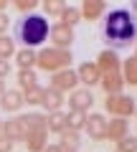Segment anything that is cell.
Wrapping results in <instances>:
<instances>
[{"instance_id": "21", "label": "cell", "mask_w": 137, "mask_h": 152, "mask_svg": "<svg viewBox=\"0 0 137 152\" xmlns=\"http://www.w3.org/2000/svg\"><path fill=\"white\" fill-rule=\"evenodd\" d=\"M33 86H38V74L33 69H18V89L21 91H28Z\"/></svg>"}, {"instance_id": "13", "label": "cell", "mask_w": 137, "mask_h": 152, "mask_svg": "<svg viewBox=\"0 0 137 152\" xmlns=\"http://www.w3.org/2000/svg\"><path fill=\"white\" fill-rule=\"evenodd\" d=\"M61 140L56 142L59 145V152H79V147H81V134L79 132H71V129H66L61 132Z\"/></svg>"}, {"instance_id": "20", "label": "cell", "mask_w": 137, "mask_h": 152, "mask_svg": "<svg viewBox=\"0 0 137 152\" xmlns=\"http://www.w3.org/2000/svg\"><path fill=\"white\" fill-rule=\"evenodd\" d=\"M15 64H18V69H33L36 66V61H38V51H33V48H21V51H15Z\"/></svg>"}, {"instance_id": "22", "label": "cell", "mask_w": 137, "mask_h": 152, "mask_svg": "<svg viewBox=\"0 0 137 152\" xmlns=\"http://www.w3.org/2000/svg\"><path fill=\"white\" fill-rule=\"evenodd\" d=\"M84 127H86V114H84V112H69V114H66V129L81 134Z\"/></svg>"}, {"instance_id": "3", "label": "cell", "mask_w": 137, "mask_h": 152, "mask_svg": "<svg viewBox=\"0 0 137 152\" xmlns=\"http://www.w3.org/2000/svg\"><path fill=\"white\" fill-rule=\"evenodd\" d=\"M69 64H71V51H61V48H43V51H38V61H36V66L43 69V71H48V74L69 69Z\"/></svg>"}, {"instance_id": "12", "label": "cell", "mask_w": 137, "mask_h": 152, "mask_svg": "<svg viewBox=\"0 0 137 152\" xmlns=\"http://www.w3.org/2000/svg\"><path fill=\"white\" fill-rule=\"evenodd\" d=\"M41 107L46 109V114L51 112H61V107H64V94L56 91V89H43V99H41Z\"/></svg>"}, {"instance_id": "18", "label": "cell", "mask_w": 137, "mask_h": 152, "mask_svg": "<svg viewBox=\"0 0 137 152\" xmlns=\"http://www.w3.org/2000/svg\"><path fill=\"white\" fill-rule=\"evenodd\" d=\"M46 132H53V134L66 132V112H51V114H46Z\"/></svg>"}, {"instance_id": "24", "label": "cell", "mask_w": 137, "mask_h": 152, "mask_svg": "<svg viewBox=\"0 0 137 152\" xmlns=\"http://www.w3.org/2000/svg\"><path fill=\"white\" fill-rule=\"evenodd\" d=\"M79 20H81V10L74 8V5H66L64 13H61V18H59V23H64V26H69V28H74Z\"/></svg>"}, {"instance_id": "19", "label": "cell", "mask_w": 137, "mask_h": 152, "mask_svg": "<svg viewBox=\"0 0 137 152\" xmlns=\"http://www.w3.org/2000/svg\"><path fill=\"white\" fill-rule=\"evenodd\" d=\"M18 119L23 122V127H26V132H31V129H46V114H41V112L21 114Z\"/></svg>"}, {"instance_id": "37", "label": "cell", "mask_w": 137, "mask_h": 152, "mask_svg": "<svg viewBox=\"0 0 137 152\" xmlns=\"http://www.w3.org/2000/svg\"><path fill=\"white\" fill-rule=\"evenodd\" d=\"M132 13H137V3H132Z\"/></svg>"}, {"instance_id": "25", "label": "cell", "mask_w": 137, "mask_h": 152, "mask_svg": "<svg viewBox=\"0 0 137 152\" xmlns=\"http://www.w3.org/2000/svg\"><path fill=\"white\" fill-rule=\"evenodd\" d=\"M15 41H13V36H0V58L3 61H8V58H13V56H15Z\"/></svg>"}, {"instance_id": "31", "label": "cell", "mask_w": 137, "mask_h": 152, "mask_svg": "<svg viewBox=\"0 0 137 152\" xmlns=\"http://www.w3.org/2000/svg\"><path fill=\"white\" fill-rule=\"evenodd\" d=\"M8 26H10L8 13H0V36H5V33H8Z\"/></svg>"}, {"instance_id": "29", "label": "cell", "mask_w": 137, "mask_h": 152, "mask_svg": "<svg viewBox=\"0 0 137 152\" xmlns=\"http://www.w3.org/2000/svg\"><path fill=\"white\" fill-rule=\"evenodd\" d=\"M13 5H15L18 10L23 13V15H28V13H36V8H38V3H36V0H15Z\"/></svg>"}, {"instance_id": "15", "label": "cell", "mask_w": 137, "mask_h": 152, "mask_svg": "<svg viewBox=\"0 0 137 152\" xmlns=\"http://www.w3.org/2000/svg\"><path fill=\"white\" fill-rule=\"evenodd\" d=\"M97 69L102 71V74H114V71H119V58H117L114 51H102L97 58Z\"/></svg>"}, {"instance_id": "1", "label": "cell", "mask_w": 137, "mask_h": 152, "mask_svg": "<svg viewBox=\"0 0 137 152\" xmlns=\"http://www.w3.org/2000/svg\"><path fill=\"white\" fill-rule=\"evenodd\" d=\"M102 41L107 43L109 51L130 48L137 41V15L130 8H112L102 18Z\"/></svg>"}, {"instance_id": "16", "label": "cell", "mask_w": 137, "mask_h": 152, "mask_svg": "<svg viewBox=\"0 0 137 152\" xmlns=\"http://www.w3.org/2000/svg\"><path fill=\"white\" fill-rule=\"evenodd\" d=\"M79 10H81V18H86V20H97L99 15H104V13H107V5L102 3V0H84Z\"/></svg>"}, {"instance_id": "33", "label": "cell", "mask_w": 137, "mask_h": 152, "mask_svg": "<svg viewBox=\"0 0 137 152\" xmlns=\"http://www.w3.org/2000/svg\"><path fill=\"white\" fill-rule=\"evenodd\" d=\"M0 152H13V142H8L3 134H0Z\"/></svg>"}, {"instance_id": "36", "label": "cell", "mask_w": 137, "mask_h": 152, "mask_svg": "<svg viewBox=\"0 0 137 152\" xmlns=\"http://www.w3.org/2000/svg\"><path fill=\"white\" fill-rule=\"evenodd\" d=\"M3 94H5V81L0 79V96H3Z\"/></svg>"}, {"instance_id": "35", "label": "cell", "mask_w": 137, "mask_h": 152, "mask_svg": "<svg viewBox=\"0 0 137 152\" xmlns=\"http://www.w3.org/2000/svg\"><path fill=\"white\" fill-rule=\"evenodd\" d=\"M5 8H8V0H0V13H5Z\"/></svg>"}, {"instance_id": "8", "label": "cell", "mask_w": 137, "mask_h": 152, "mask_svg": "<svg viewBox=\"0 0 137 152\" xmlns=\"http://www.w3.org/2000/svg\"><path fill=\"white\" fill-rule=\"evenodd\" d=\"M107 124L109 122L104 119V114H86V127H84V132H89L92 140H104L107 137Z\"/></svg>"}, {"instance_id": "39", "label": "cell", "mask_w": 137, "mask_h": 152, "mask_svg": "<svg viewBox=\"0 0 137 152\" xmlns=\"http://www.w3.org/2000/svg\"><path fill=\"white\" fill-rule=\"evenodd\" d=\"M135 114H137V107H135Z\"/></svg>"}, {"instance_id": "9", "label": "cell", "mask_w": 137, "mask_h": 152, "mask_svg": "<svg viewBox=\"0 0 137 152\" xmlns=\"http://www.w3.org/2000/svg\"><path fill=\"white\" fill-rule=\"evenodd\" d=\"M104 107H107V112H114V114H122V117H125V114L135 112V99L122 96V94H114V96H107Z\"/></svg>"}, {"instance_id": "10", "label": "cell", "mask_w": 137, "mask_h": 152, "mask_svg": "<svg viewBox=\"0 0 137 152\" xmlns=\"http://www.w3.org/2000/svg\"><path fill=\"white\" fill-rule=\"evenodd\" d=\"M76 76H79V84H86V89L97 86V84L102 81V71L97 69V64H89V61L76 69Z\"/></svg>"}, {"instance_id": "38", "label": "cell", "mask_w": 137, "mask_h": 152, "mask_svg": "<svg viewBox=\"0 0 137 152\" xmlns=\"http://www.w3.org/2000/svg\"><path fill=\"white\" fill-rule=\"evenodd\" d=\"M0 134H3V122H0Z\"/></svg>"}, {"instance_id": "32", "label": "cell", "mask_w": 137, "mask_h": 152, "mask_svg": "<svg viewBox=\"0 0 137 152\" xmlns=\"http://www.w3.org/2000/svg\"><path fill=\"white\" fill-rule=\"evenodd\" d=\"M10 61H3L0 58V79H5V76H10Z\"/></svg>"}, {"instance_id": "30", "label": "cell", "mask_w": 137, "mask_h": 152, "mask_svg": "<svg viewBox=\"0 0 137 152\" xmlns=\"http://www.w3.org/2000/svg\"><path fill=\"white\" fill-rule=\"evenodd\" d=\"M125 74H127V81H130V84H137V58L127 61V66H125Z\"/></svg>"}, {"instance_id": "2", "label": "cell", "mask_w": 137, "mask_h": 152, "mask_svg": "<svg viewBox=\"0 0 137 152\" xmlns=\"http://www.w3.org/2000/svg\"><path fill=\"white\" fill-rule=\"evenodd\" d=\"M48 18L41 15V13H28V15H21L15 20V28H13V41L15 43H23V48H38L48 38Z\"/></svg>"}, {"instance_id": "28", "label": "cell", "mask_w": 137, "mask_h": 152, "mask_svg": "<svg viewBox=\"0 0 137 152\" xmlns=\"http://www.w3.org/2000/svg\"><path fill=\"white\" fill-rule=\"evenodd\" d=\"M117 152H137V137L127 134L117 142Z\"/></svg>"}, {"instance_id": "7", "label": "cell", "mask_w": 137, "mask_h": 152, "mask_svg": "<svg viewBox=\"0 0 137 152\" xmlns=\"http://www.w3.org/2000/svg\"><path fill=\"white\" fill-rule=\"evenodd\" d=\"M94 104V94L89 91V89H74L71 96H69V107H71V112H84L86 114L89 109H92Z\"/></svg>"}, {"instance_id": "4", "label": "cell", "mask_w": 137, "mask_h": 152, "mask_svg": "<svg viewBox=\"0 0 137 152\" xmlns=\"http://www.w3.org/2000/svg\"><path fill=\"white\" fill-rule=\"evenodd\" d=\"M51 89H56V91L66 94V91H74V89L79 86V76L74 69H64V71H56V74H51Z\"/></svg>"}, {"instance_id": "23", "label": "cell", "mask_w": 137, "mask_h": 152, "mask_svg": "<svg viewBox=\"0 0 137 152\" xmlns=\"http://www.w3.org/2000/svg\"><path fill=\"white\" fill-rule=\"evenodd\" d=\"M107 137H109V140H117V142H119L122 137H127V122L125 119L109 122V124H107Z\"/></svg>"}, {"instance_id": "27", "label": "cell", "mask_w": 137, "mask_h": 152, "mask_svg": "<svg viewBox=\"0 0 137 152\" xmlns=\"http://www.w3.org/2000/svg\"><path fill=\"white\" fill-rule=\"evenodd\" d=\"M23 99H26V104H31V107H38L41 99H43V86H33V89H28V91H23Z\"/></svg>"}, {"instance_id": "14", "label": "cell", "mask_w": 137, "mask_h": 152, "mask_svg": "<svg viewBox=\"0 0 137 152\" xmlns=\"http://www.w3.org/2000/svg\"><path fill=\"white\" fill-rule=\"evenodd\" d=\"M46 137H48V132L46 129H31V132H26V150L28 152H41L48 142H46Z\"/></svg>"}, {"instance_id": "17", "label": "cell", "mask_w": 137, "mask_h": 152, "mask_svg": "<svg viewBox=\"0 0 137 152\" xmlns=\"http://www.w3.org/2000/svg\"><path fill=\"white\" fill-rule=\"evenodd\" d=\"M102 86H104L107 96H114V94H122V86H125V81H122L119 71H114V74H102Z\"/></svg>"}, {"instance_id": "34", "label": "cell", "mask_w": 137, "mask_h": 152, "mask_svg": "<svg viewBox=\"0 0 137 152\" xmlns=\"http://www.w3.org/2000/svg\"><path fill=\"white\" fill-rule=\"evenodd\" d=\"M41 152H59V145H46Z\"/></svg>"}, {"instance_id": "6", "label": "cell", "mask_w": 137, "mask_h": 152, "mask_svg": "<svg viewBox=\"0 0 137 152\" xmlns=\"http://www.w3.org/2000/svg\"><path fill=\"white\" fill-rule=\"evenodd\" d=\"M23 104H26V99H23L21 89H5V94L0 96V107L8 114H18L23 109Z\"/></svg>"}, {"instance_id": "26", "label": "cell", "mask_w": 137, "mask_h": 152, "mask_svg": "<svg viewBox=\"0 0 137 152\" xmlns=\"http://www.w3.org/2000/svg\"><path fill=\"white\" fill-rule=\"evenodd\" d=\"M64 8H66L64 0H46V3H43V13H46L48 18H61Z\"/></svg>"}, {"instance_id": "5", "label": "cell", "mask_w": 137, "mask_h": 152, "mask_svg": "<svg viewBox=\"0 0 137 152\" xmlns=\"http://www.w3.org/2000/svg\"><path fill=\"white\" fill-rule=\"evenodd\" d=\"M48 38L53 41V48L69 51V46L74 43V28L64 26V23H56V26L48 28Z\"/></svg>"}, {"instance_id": "11", "label": "cell", "mask_w": 137, "mask_h": 152, "mask_svg": "<svg viewBox=\"0 0 137 152\" xmlns=\"http://www.w3.org/2000/svg\"><path fill=\"white\" fill-rule=\"evenodd\" d=\"M3 137H5L8 142H23L26 140V127H23V122L18 119V117H13V119L3 122Z\"/></svg>"}]
</instances>
